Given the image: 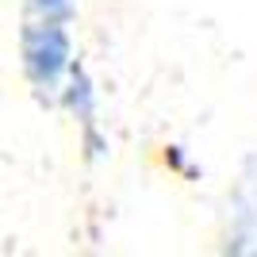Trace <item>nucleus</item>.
Here are the masks:
<instances>
[{"mask_svg":"<svg viewBox=\"0 0 257 257\" xmlns=\"http://www.w3.org/2000/svg\"><path fill=\"white\" fill-rule=\"evenodd\" d=\"M27 16H31V20H62V23H69L73 0H27Z\"/></svg>","mask_w":257,"mask_h":257,"instance_id":"3","label":"nucleus"},{"mask_svg":"<svg viewBox=\"0 0 257 257\" xmlns=\"http://www.w3.org/2000/svg\"><path fill=\"white\" fill-rule=\"evenodd\" d=\"M62 104L69 107V115L85 127V139L92 142V131H96V88H92V81H88V73L81 69V65L73 69L69 85H65Z\"/></svg>","mask_w":257,"mask_h":257,"instance_id":"2","label":"nucleus"},{"mask_svg":"<svg viewBox=\"0 0 257 257\" xmlns=\"http://www.w3.org/2000/svg\"><path fill=\"white\" fill-rule=\"evenodd\" d=\"M20 65L35 96L54 100L62 96L69 77H73V35L62 20H31L20 31Z\"/></svg>","mask_w":257,"mask_h":257,"instance_id":"1","label":"nucleus"}]
</instances>
